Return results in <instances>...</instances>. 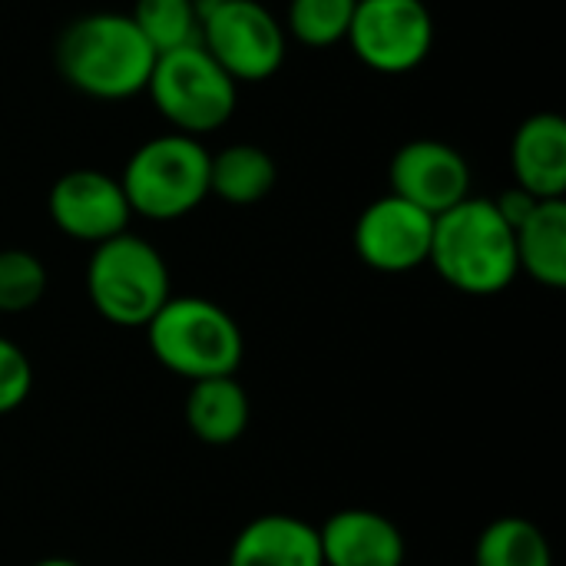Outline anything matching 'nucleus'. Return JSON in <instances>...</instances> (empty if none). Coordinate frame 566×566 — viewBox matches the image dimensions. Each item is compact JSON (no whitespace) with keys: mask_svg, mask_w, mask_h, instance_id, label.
<instances>
[{"mask_svg":"<svg viewBox=\"0 0 566 566\" xmlns=\"http://www.w3.org/2000/svg\"><path fill=\"white\" fill-rule=\"evenodd\" d=\"M428 265L441 275V282L464 295L488 298L511 289L521 275L514 229L504 222L494 199L468 196L434 216Z\"/></svg>","mask_w":566,"mask_h":566,"instance_id":"f03ea898","label":"nucleus"},{"mask_svg":"<svg viewBox=\"0 0 566 566\" xmlns=\"http://www.w3.org/2000/svg\"><path fill=\"white\" fill-rule=\"evenodd\" d=\"M182 418L196 441H202L209 448H229L249 431L252 401L235 375L202 378V381L189 385Z\"/></svg>","mask_w":566,"mask_h":566,"instance_id":"2eb2a0df","label":"nucleus"},{"mask_svg":"<svg viewBox=\"0 0 566 566\" xmlns=\"http://www.w3.org/2000/svg\"><path fill=\"white\" fill-rule=\"evenodd\" d=\"M146 93L172 133L196 139L222 129L239 103V83L199 43L159 53Z\"/></svg>","mask_w":566,"mask_h":566,"instance_id":"423d86ee","label":"nucleus"},{"mask_svg":"<svg viewBox=\"0 0 566 566\" xmlns=\"http://www.w3.org/2000/svg\"><path fill=\"white\" fill-rule=\"evenodd\" d=\"M46 295V265L27 249H0V315H23Z\"/></svg>","mask_w":566,"mask_h":566,"instance_id":"412c9836","label":"nucleus"},{"mask_svg":"<svg viewBox=\"0 0 566 566\" xmlns=\"http://www.w3.org/2000/svg\"><path fill=\"white\" fill-rule=\"evenodd\" d=\"M199 7H209V3H219V0H196Z\"/></svg>","mask_w":566,"mask_h":566,"instance_id":"393cba45","label":"nucleus"},{"mask_svg":"<svg viewBox=\"0 0 566 566\" xmlns=\"http://www.w3.org/2000/svg\"><path fill=\"white\" fill-rule=\"evenodd\" d=\"M229 566H325L318 527L295 514H259L235 534Z\"/></svg>","mask_w":566,"mask_h":566,"instance_id":"4468645a","label":"nucleus"},{"mask_svg":"<svg viewBox=\"0 0 566 566\" xmlns=\"http://www.w3.org/2000/svg\"><path fill=\"white\" fill-rule=\"evenodd\" d=\"M50 222L73 242L99 245L129 232L133 209L116 176L103 169H70L46 192Z\"/></svg>","mask_w":566,"mask_h":566,"instance_id":"9d476101","label":"nucleus"},{"mask_svg":"<svg viewBox=\"0 0 566 566\" xmlns=\"http://www.w3.org/2000/svg\"><path fill=\"white\" fill-rule=\"evenodd\" d=\"M358 0H289L285 33L312 50H328L345 43Z\"/></svg>","mask_w":566,"mask_h":566,"instance_id":"aec40b11","label":"nucleus"},{"mask_svg":"<svg viewBox=\"0 0 566 566\" xmlns=\"http://www.w3.org/2000/svg\"><path fill=\"white\" fill-rule=\"evenodd\" d=\"M30 566H83L76 564V560H70V557H43V560H36V564Z\"/></svg>","mask_w":566,"mask_h":566,"instance_id":"b1692460","label":"nucleus"},{"mask_svg":"<svg viewBox=\"0 0 566 566\" xmlns=\"http://www.w3.org/2000/svg\"><path fill=\"white\" fill-rule=\"evenodd\" d=\"M143 332L153 358L189 385L235 375L245 355L239 322L202 295H169Z\"/></svg>","mask_w":566,"mask_h":566,"instance_id":"7ed1b4c3","label":"nucleus"},{"mask_svg":"<svg viewBox=\"0 0 566 566\" xmlns=\"http://www.w3.org/2000/svg\"><path fill=\"white\" fill-rule=\"evenodd\" d=\"M537 196H531L527 189H521V186H511V189H504L497 199H494V206H497V212L504 216V222L511 226V229H517L534 209H537Z\"/></svg>","mask_w":566,"mask_h":566,"instance_id":"5701e85b","label":"nucleus"},{"mask_svg":"<svg viewBox=\"0 0 566 566\" xmlns=\"http://www.w3.org/2000/svg\"><path fill=\"white\" fill-rule=\"evenodd\" d=\"M33 391V365L27 352L0 335V418L13 415Z\"/></svg>","mask_w":566,"mask_h":566,"instance_id":"4be33fe9","label":"nucleus"},{"mask_svg":"<svg viewBox=\"0 0 566 566\" xmlns=\"http://www.w3.org/2000/svg\"><path fill=\"white\" fill-rule=\"evenodd\" d=\"M434 13L424 0H358L345 43L381 76L418 70L434 50Z\"/></svg>","mask_w":566,"mask_h":566,"instance_id":"6e6552de","label":"nucleus"},{"mask_svg":"<svg viewBox=\"0 0 566 566\" xmlns=\"http://www.w3.org/2000/svg\"><path fill=\"white\" fill-rule=\"evenodd\" d=\"M474 566H554V551L534 521L504 514L481 531Z\"/></svg>","mask_w":566,"mask_h":566,"instance_id":"a211bd4d","label":"nucleus"},{"mask_svg":"<svg viewBox=\"0 0 566 566\" xmlns=\"http://www.w3.org/2000/svg\"><path fill=\"white\" fill-rule=\"evenodd\" d=\"M511 172L514 186L537 199L566 196V119L560 113L527 116L511 139Z\"/></svg>","mask_w":566,"mask_h":566,"instance_id":"ddd939ff","label":"nucleus"},{"mask_svg":"<svg viewBox=\"0 0 566 566\" xmlns=\"http://www.w3.org/2000/svg\"><path fill=\"white\" fill-rule=\"evenodd\" d=\"M199 46L235 83H265L285 63L289 33L259 0H219L199 13Z\"/></svg>","mask_w":566,"mask_h":566,"instance_id":"0eeeda50","label":"nucleus"},{"mask_svg":"<svg viewBox=\"0 0 566 566\" xmlns=\"http://www.w3.org/2000/svg\"><path fill=\"white\" fill-rule=\"evenodd\" d=\"M322 564L325 566H405L408 541L401 527L368 507L335 511L318 527Z\"/></svg>","mask_w":566,"mask_h":566,"instance_id":"f8f14e48","label":"nucleus"},{"mask_svg":"<svg viewBox=\"0 0 566 566\" xmlns=\"http://www.w3.org/2000/svg\"><path fill=\"white\" fill-rule=\"evenodd\" d=\"M279 182V166L269 149L255 143H232L209 153V196L229 206H255Z\"/></svg>","mask_w":566,"mask_h":566,"instance_id":"f3484780","label":"nucleus"},{"mask_svg":"<svg viewBox=\"0 0 566 566\" xmlns=\"http://www.w3.org/2000/svg\"><path fill=\"white\" fill-rule=\"evenodd\" d=\"M431 235L434 216L388 192L361 209L352 229V245L371 272L405 275L428 265Z\"/></svg>","mask_w":566,"mask_h":566,"instance_id":"1a4fd4ad","label":"nucleus"},{"mask_svg":"<svg viewBox=\"0 0 566 566\" xmlns=\"http://www.w3.org/2000/svg\"><path fill=\"white\" fill-rule=\"evenodd\" d=\"M199 13L202 7L196 0H136L129 10L156 56L199 43Z\"/></svg>","mask_w":566,"mask_h":566,"instance_id":"6ab92c4d","label":"nucleus"},{"mask_svg":"<svg viewBox=\"0 0 566 566\" xmlns=\"http://www.w3.org/2000/svg\"><path fill=\"white\" fill-rule=\"evenodd\" d=\"M514 249L521 275L554 292L566 289V199H541L514 229Z\"/></svg>","mask_w":566,"mask_h":566,"instance_id":"dca6fc26","label":"nucleus"},{"mask_svg":"<svg viewBox=\"0 0 566 566\" xmlns=\"http://www.w3.org/2000/svg\"><path fill=\"white\" fill-rule=\"evenodd\" d=\"M56 73L76 93L119 103L146 93L156 50L146 43L129 13L93 10L63 27L53 46Z\"/></svg>","mask_w":566,"mask_h":566,"instance_id":"f257e3e1","label":"nucleus"},{"mask_svg":"<svg viewBox=\"0 0 566 566\" xmlns=\"http://www.w3.org/2000/svg\"><path fill=\"white\" fill-rule=\"evenodd\" d=\"M133 216L172 222L196 212L209 196V149L186 133H163L133 149L116 176Z\"/></svg>","mask_w":566,"mask_h":566,"instance_id":"20e7f679","label":"nucleus"},{"mask_svg":"<svg viewBox=\"0 0 566 566\" xmlns=\"http://www.w3.org/2000/svg\"><path fill=\"white\" fill-rule=\"evenodd\" d=\"M391 192L428 216H441L471 196V163L444 139H408L388 166Z\"/></svg>","mask_w":566,"mask_h":566,"instance_id":"9b49d317","label":"nucleus"},{"mask_svg":"<svg viewBox=\"0 0 566 566\" xmlns=\"http://www.w3.org/2000/svg\"><path fill=\"white\" fill-rule=\"evenodd\" d=\"M86 295L103 322L116 328H146L172 295L169 265L143 235L119 232L93 245L86 262Z\"/></svg>","mask_w":566,"mask_h":566,"instance_id":"39448f33","label":"nucleus"}]
</instances>
